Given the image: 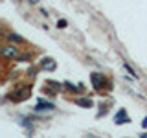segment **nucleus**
Listing matches in <instances>:
<instances>
[{
    "mask_svg": "<svg viewBox=\"0 0 147 138\" xmlns=\"http://www.w3.org/2000/svg\"><path fill=\"white\" fill-rule=\"evenodd\" d=\"M18 55H20V50H18L17 44H4L2 46V57L6 59V61H9V59H17Z\"/></svg>",
    "mask_w": 147,
    "mask_h": 138,
    "instance_id": "f257e3e1",
    "label": "nucleus"
},
{
    "mask_svg": "<svg viewBox=\"0 0 147 138\" xmlns=\"http://www.w3.org/2000/svg\"><path fill=\"white\" fill-rule=\"evenodd\" d=\"M90 81H92V87H94L98 92H101L105 89V85H107V77H105L103 74H98V72H94L90 76Z\"/></svg>",
    "mask_w": 147,
    "mask_h": 138,
    "instance_id": "f03ea898",
    "label": "nucleus"
},
{
    "mask_svg": "<svg viewBox=\"0 0 147 138\" xmlns=\"http://www.w3.org/2000/svg\"><path fill=\"white\" fill-rule=\"evenodd\" d=\"M6 39H7V43L17 44V46H24V44H28V41L24 39V37H20L18 33H15V31H9V33L6 35Z\"/></svg>",
    "mask_w": 147,
    "mask_h": 138,
    "instance_id": "7ed1b4c3",
    "label": "nucleus"
},
{
    "mask_svg": "<svg viewBox=\"0 0 147 138\" xmlns=\"http://www.w3.org/2000/svg\"><path fill=\"white\" fill-rule=\"evenodd\" d=\"M40 68L46 70V72H53L55 68H57V64H55V61L52 57H44L42 61H40Z\"/></svg>",
    "mask_w": 147,
    "mask_h": 138,
    "instance_id": "20e7f679",
    "label": "nucleus"
},
{
    "mask_svg": "<svg viewBox=\"0 0 147 138\" xmlns=\"http://www.w3.org/2000/svg\"><path fill=\"white\" fill-rule=\"evenodd\" d=\"M30 94H31V90L28 89V87H24V89L18 90V94H13V96H9V98H11L13 101H22V99L30 98Z\"/></svg>",
    "mask_w": 147,
    "mask_h": 138,
    "instance_id": "39448f33",
    "label": "nucleus"
},
{
    "mask_svg": "<svg viewBox=\"0 0 147 138\" xmlns=\"http://www.w3.org/2000/svg\"><path fill=\"white\" fill-rule=\"evenodd\" d=\"M53 109H55V105L50 103V101H39V103H37V107H35L37 112H40V110H53Z\"/></svg>",
    "mask_w": 147,
    "mask_h": 138,
    "instance_id": "423d86ee",
    "label": "nucleus"
},
{
    "mask_svg": "<svg viewBox=\"0 0 147 138\" xmlns=\"http://www.w3.org/2000/svg\"><path fill=\"white\" fill-rule=\"evenodd\" d=\"M127 122H129V118H127L125 110H119L116 114V123H127Z\"/></svg>",
    "mask_w": 147,
    "mask_h": 138,
    "instance_id": "0eeeda50",
    "label": "nucleus"
},
{
    "mask_svg": "<svg viewBox=\"0 0 147 138\" xmlns=\"http://www.w3.org/2000/svg\"><path fill=\"white\" fill-rule=\"evenodd\" d=\"M76 103H77V105H81V107H85V109H86V107H92V101H90V99H86V98H83V99H76Z\"/></svg>",
    "mask_w": 147,
    "mask_h": 138,
    "instance_id": "6e6552de",
    "label": "nucleus"
},
{
    "mask_svg": "<svg viewBox=\"0 0 147 138\" xmlns=\"http://www.w3.org/2000/svg\"><path fill=\"white\" fill-rule=\"evenodd\" d=\"M125 68H127V70H129V74H132V77H136V72H134V70H132V68H131V66H129V64H125Z\"/></svg>",
    "mask_w": 147,
    "mask_h": 138,
    "instance_id": "1a4fd4ad",
    "label": "nucleus"
},
{
    "mask_svg": "<svg viewBox=\"0 0 147 138\" xmlns=\"http://www.w3.org/2000/svg\"><path fill=\"white\" fill-rule=\"evenodd\" d=\"M57 26H61V28H64V26H66V22H64V20H59V22H57Z\"/></svg>",
    "mask_w": 147,
    "mask_h": 138,
    "instance_id": "9d476101",
    "label": "nucleus"
},
{
    "mask_svg": "<svg viewBox=\"0 0 147 138\" xmlns=\"http://www.w3.org/2000/svg\"><path fill=\"white\" fill-rule=\"evenodd\" d=\"M142 125H144V127H147V118L144 120V123H142Z\"/></svg>",
    "mask_w": 147,
    "mask_h": 138,
    "instance_id": "9b49d317",
    "label": "nucleus"
}]
</instances>
